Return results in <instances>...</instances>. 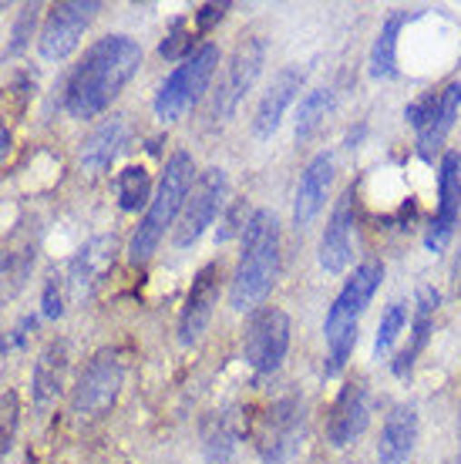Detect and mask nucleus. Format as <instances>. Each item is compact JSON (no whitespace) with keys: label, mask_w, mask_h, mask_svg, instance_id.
<instances>
[{"label":"nucleus","mask_w":461,"mask_h":464,"mask_svg":"<svg viewBox=\"0 0 461 464\" xmlns=\"http://www.w3.org/2000/svg\"><path fill=\"white\" fill-rule=\"evenodd\" d=\"M220 263H206L192 279L182 314H179V343L185 347L199 343L206 334L209 320L216 314V303H220Z\"/></svg>","instance_id":"13"},{"label":"nucleus","mask_w":461,"mask_h":464,"mask_svg":"<svg viewBox=\"0 0 461 464\" xmlns=\"http://www.w3.org/2000/svg\"><path fill=\"white\" fill-rule=\"evenodd\" d=\"M438 290L435 286H421L415 296V316H411V334H407V347L397 353L394 360V373L397 377H407V373L415 371L417 357L425 353L427 340L435 334V314H438Z\"/></svg>","instance_id":"20"},{"label":"nucleus","mask_w":461,"mask_h":464,"mask_svg":"<svg viewBox=\"0 0 461 464\" xmlns=\"http://www.w3.org/2000/svg\"><path fill=\"white\" fill-rule=\"evenodd\" d=\"M0 11H4V4H0Z\"/></svg>","instance_id":"37"},{"label":"nucleus","mask_w":461,"mask_h":464,"mask_svg":"<svg viewBox=\"0 0 461 464\" xmlns=\"http://www.w3.org/2000/svg\"><path fill=\"white\" fill-rule=\"evenodd\" d=\"M192 182H196V162H192V155L189 151H172L169 162H165V172H162L159 192L152 196L145 219L139 222V229L132 236V246H128V259L132 263H145L159 249L165 229H175V219L182 212Z\"/></svg>","instance_id":"4"},{"label":"nucleus","mask_w":461,"mask_h":464,"mask_svg":"<svg viewBox=\"0 0 461 464\" xmlns=\"http://www.w3.org/2000/svg\"><path fill=\"white\" fill-rule=\"evenodd\" d=\"M384 266L378 259H364L350 279L344 283V290L337 293L334 306L327 310V320H323V340H327V377H337V373L347 367V357L358 343V324L368 303L374 300V293L381 286Z\"/></svg>","instance_id":"3"},{"label":"nucleus","mask_w":461,"mask_h":464,"mask_svg":"<svg viewBox=\"0 0 461 464\" xmlns=\"http://www.w3.org/2000/svg\"><path fill=\"white\" fill-rule=\"evenodd\" d=\"M458 108H461V82H451L438 92L435 115L427 118V125L417 131V151H421L425 162H431L435 151L441 149V141L448 139V131L455 128V118H458Z\"/></svg>","instance_id":"24"},{"label":"nucleus","mask_w":461,"mask_h":464,"mask_svg":"<svg viewBox=\"0 0 461 464\" xmlns=\"http://www.w3.org/2000/svg\"><path fill=\"white\" fill-rule=\"evenodd\" d=\"M280 269V219L277 212L253 209L246 232H242V253L236 263V276L230 286V306L236 314L256 310L273 290Z\"/></svg>","instance_id":"2"},{"label":"nucleus","mask_w":461,"mask_h":464,"mask_svg":"<svg viewBox=\"0 0 461 464\" xmlns=\"http://www.w3.org/2000/svg\"><path fill=\"white\" fill-rule=\"evenodd\" d=\"M350 259H354V192H344L320 236V266L327 273H344Z\"/></svg>","instance_id":"17"},{"label":"nucleus","mask_w":461,"mask_h":464,"mask_svg":"<svg viewBox=\"0 0 461 464\" xmlns=\"http://www.w3.org/2000/svg\"><path fill=\"white\" fill-rule=\"evenodd\" d=\"M455 290H458V300H461V253L455 256Z\"/></svg>","instance_id":"36"},{"label":"nucleus","mask_w":461,"mask_h":464,"mask_svg":"<svg viewBox=\"0 0 461 464\" xmlns=\"http://www.w3.org/2000/svg\"><path fill=\"white\" fill-rule=\"evenodd\" d=\"M461 216V155L458 151H445L438 165V212L435 222L427 226L425 246L431 253H441L455 236Z\"/></svg>","instance_id":"12"},{"label":"nucleus","mask_w":461,"mask_h":464,"mask_svg":"<svg viewBox=\"0 0 461 464\" xmlns=\"http://www.w3.org/2000/svg\"><path fill=\"white\" fill-rule=\"evenodd\" d=\"M68 340H51L34 360V371H31V394H34V404L44 411L58 401L61 387H64V377H68Z\"/></svg>","instance_id":"21"},{"label":"nucleus","mask_w":461,"mask_h":464,"mask_svg":"<svg viewBox=\"0 0 461 464\" xmlns=\"http://www.w3.org/2000/svg\"><path fill=\"white\" fill-rule=\"evenodd\" d=\"M407 21H411L407 11H394L381 24V34L374 37V47H370V78H378V82L397 78V34Z\"/></svg>","instance_id":"25"},{"label":"nucleus","mask_w":461,"mask_h":464,"mask_svg":"<svg viewBox=\"0 0 461 464\" xmlns=\"http://www.w3.org/2000/svg\"><path fill=\"white\" fill-rule=\"evenodd\" d=\"M266 64V41L263 37H246L236 44L230 64L222 71L220 92H216V102H212V115L220 121H230L236 111H240L242 98L253 92L256 78Z\"/></svg>","instance_id":"10"},{"label":"nucleus","mask_w":461,"mask_h":464,"mask_svg":"<svg viewBox=\"0 0 461 464\" xmlns=\"http://www.w3.org/2000/svg\"><path fill=\"white\" fill-rule=\"evenodd\" d=\"M334 105H337L334 88H313L300 102V111H297V141L313 139L320 131L323 121H327V115L334 111Z\"/></svg>","instance_id":"26"},{"label":"nucleus","mask_w":461,"mask_h":464,"mask_svg":"<svg viewBox=\"0 0 461 464\" xmlns=\"http://www.w3.org/2000/svg\"><path fill=\"white\" fill-rule=\"evenodd\" d=\"M118 259V239L115 236H94L84 243L74 259H71L68 266V296L71 300H88L98 286H102V279L112 273Z\"/></svg>","instance_id":"14"},{"label":"nucleus","mask_w":461,"mask_h":464,"mask_svg":"<svg viewBox=\"0 0 461 464\" xmlns=\"http://www.w3.org/2000/svg\"><path fill=\"white\" fill-rule=\"evenodd\" d=\"M250 216H253V212L246 209V198H232L230 209H222V216H220L216 239H220V243H230L232 236L246 232V222H250Z\"/></svg>","instance_id":"30"},{"label":"nucleus","mask_w":461,"mask_h":464,"mask_svg":"<svg viewBox=\"0 0 461 464\" xmlns=\"http://www.w3.org/2000/svg\"><path fill=\"white\" fill-rule=\"evenodd\" d=\"M17 424H21V404H17V394L7 391V394L0 397V458L14 448Z\"/></svg>","instance_id":"29"},{"label":"nucleus","mask_w":461,"mask_h":464,"mask_svg":"<svg viewBox=\"0 0 461 464\" xmlns=\"http://www.w3.org/2000/svg\"><path fill=\"white\" fill-rule=\"evenodd\" d=\"M142 68V47L125 34H108L94 41L84 58L74 64L64 84V108L71 118H94L115 102Z\"/></svg>","instance_id":"1"},{"label":"nucleus","mask_w":461,"mask_h":464,"mask_svg":"<svg viewBox=\"0 0 461 464\" xmlns=\"http://www.w3.org/2000/svg\"><path fill=\"white\" fill-rule=\"evenodd\" d=\"M37 4H27V7H21V21H17V27H14V41H11V51H21L24 44H27V27L34 31V21H37Z\"/></svg>","instance_id":"34"},{"label":"nucleus","mask_w":461,"mask_h":464,"mask_svg":"<svg viewBox=\"0 0 461 464\" xmlns=\"http://www.w3.org/2000/svg\"><path fill=\"white\" fill-rule=\"evenodd\" d=\"M303 82H307V68H300V64H287V68L277 71L273 84L266 88L263 98H260V105H256V115H253L256 139H270V135L277 131L283 115H287V108L297 102Z\"/></svg>","instance_id":"15"},{"label":"nucleus","mask_w":461,"mask_h":464,"mask_svg":"<svg viewBox=\"0 0 461 464\" xmlns=\"http://www.w3.org/2000/svg\"><path fill=\"white\" fill-rule=\"evenodd\" d=\"M102 11L98 0H64V4H54L44 17V27H41V37H37V51L41 58L47 61H64L81 44L84 31L92 27L94 14Z\"/></svg>","instance_id":"11"},{"label":"nucleus","mask_w":461,"mask_h":464,"mask_svg":"<svg viewBox=\"0 0 461 464\" xmlns=\"http://www.w3.org/2000/svg\"><path fill=\"white\" fill-rule=\"evenodd\" d=\"M370 420V394L364 381H350L334 401V411L327 418V441L334 448H347L364 434Z\"/></svg>","instance_id":"16"},{"label":"nucleus","mask_w":461,"mask_h":464,"mask_svg":"<svg viewBox=\"0 0 461 464\" xmlns=\"http://www.w3.org/2000/svg\"><path fill=\"white\" fill-rule=\"evenodd\" d=\"M242 430L236 411H212L202 420V451L209 464H232L240 451Z\"/></svg>","instance_id":"23"},{"label":"nucleus","mask_w":461,"mask_h":464,"mask_svg":"<svg viewBox=\"0 0 461 464\" xmlns=\"http://www.w3.org/2000/svg\"><path fill=\"white\" fill-rule=\"evenodd\" d=\"M407 326V303L394 300L387 310H384L381 316V326H378V337H374V357L381 360L387 350L397 343V337H401V330Z\"/></svg>","instance_id":"28"},{"label":"nucleus","mask_w":461,"mask_h":464,"mask_svg":"<svg viewBox=\"0 0 461 464\" xmlns=\"http://www.w3.org/2000/svg\"><path fill=\"white\" fill-rule=\"evenodd\" d=\"M115 192H118V206L125 212H139L149 209L152 202V179L142 165H125L115 179Z\"/></svg>","instance_id":"27"},{"label":"nucleus","mask_w":461,"mask_h":464,"mask_svg":"<svg viewBox=\"0 0 461 464\" xmlns=\"http://www.w3.org/2000/svg\"><path fill=\"white\" fill-rule=\"evenodd\" d=\"M330 182H334V155H330V151H320V155H313L310 165L303 169L300 186H297V198H293V226H297V229H307V226L320 216L323 202H327V192H330Z\"/></svg>","instance_id":"18"},{"label":"nucleus","mask_w":461,"mask_h":464,"mask_svg":"<svg viewBox=\"0 0 461 464\" xmlns=\"http://www.w3.org/2000/svg\"><path fill=\"white\" fill-rule=\"evenodd\" d=\"M216 68H220V47L216 44L196 47V51L162 82L159 94H155V115L165 118V121H179L185 111H192V108L199 105V98L206 94Z\"/></svg>","instance_id":"6"},{"label":"nucleus","mask_w":461,"mask_h":464,"mask_svg":"<svg viewBox=\"0 0 461 464\" xmlns=\"http://www.w3.org/2000/svg\"><path fill=\"white\" fill-rule=\"evenodd\" d=\"M226 192H230V179L222 169H206V172L196 175V182L185 196V206L175 219L172 229V243L179 249H189L192 243H199V236L216 222V216H222V206H226Z\"/></svg>","instance_id":"8"},{"label":"nucleus","mask_w":461,"mask_h":464,"mask_svg":"<svg viewBox=\"0 0 461 464\" xmlns=\"http://www.w3.org/2000/svg\"><path fill=\"white\" fill-rule=\"evenodd\" d=\"M417 444V407L401 401L387 411L378 441V464H407Z\"/></svg>","instance_id":"19"},{"label":"nucleus","mask_w":461,"mask_h":464,"mask_svg":"<svg viewBox=\"0 0 461 464\" xmlns=\"http://www.w3.org/2000/svg\"><path fill=\"white\" fill-rule=\"evenodd\" d=\"M122 377H125V367H122V357L115 350H98L84 371H81L74 391H71V418L78 424H94L102 420L118 401V391H122Z\"/></svg>","instance_id":"7"},{"label":"nucleus","mask_w":461,"mask_h":464,"mask_svg":"<svg viewBox=\"0 0 461 464\" xmlns=\"http://www.w3.org/2000/svg\"><path fill=\"white\" fill-rule=\"evenodd\" d=\"M64 279L51 276L44 283V316H51V320H58L61 314H64Z\"/></svg>","instance_id":"33"},{"label":"nucleus","mask_w":461,"mask_h":464,"mask_svg":"<svg viewBox=\"0 0 461 464\" xmlns=\"http://www.w3.org/2000/svg\"><path fill=\"white\" fill-rule=\"evenodd\" d=\"M128 135V121L125 115H112L108 121L94 128L92 135L81 145V172L88 175H102L108 165L115 162V155L122 151Z\"/></svg>","instance_id":"22"},{"label":"nucleus","mask_w":461,"mask_h":464,"mask_svg":"<svg viewBox=\"0 0 461 464\" xmlns=\"http://www.w3.org/2000/svg\"><path fill=\"white\" fill-rule=\"evenodd\" d=\"M435 105H438V92H427V94L415 98L411 105L404 108V118L411 121V128H415V131H421V128L427 125V118L435 115Z\"/></svg>","instance_id":"32"},{"label":"nucleus","mask_w":461,"mask_h":464,"mask_svg":"<svg viewBox=\"0 0 461 464\" xmlns=\"http://www.w3.org/2000/svg\"><path fill=\"white\" fill-rule=\"evenodd\" d=\"M159 54L165 61H179V58H189L192 54V34H185V27H182V21H175V27H172V34L162 41V47H159Z\"/></svg>","instance_id":"31"},{"label":"nucleus","mask_w":461,"mask_h":464,"mask_svg":"<svg viewBox=\"0 0 461 464\" xmlns=\"http://www.w3.org/2000/svg\"><path fill=\"white\" fill-rule=\"evenodd\" d=\"M289 316L280 306H260L250 314L242 330V360L256 373H273L287 360Z\"/></svg>","instance_id":"9"},{"label":"nucleus","mask_w":461,"mask_h":464,"mask_svg":"<svg viewBox=\"0 0 461 464\" xmlns=\"http://www.w3.org/2000/svg\"><path fill=\"white\" fill-rule=\"evenodd\" d=\"M226 11H230V4H206V7H199V11H196L199 31H209V27H216V24L226 17Z\"/></svg>","instance_id":"35"},{"label":"nucleus","mask_w":461,"mask_h":464,"mask_svg":"<svg viewBox=\"0 0 461 464\" xmlns=\"http://www.w3.org/2000/svg\"><path fill=\"white\" fill-rule=\"evenodd\" d=\"M307 441V404L300 394H283L266 407L253 428V448L263 464H289Z\"/></svg>","instance_id":"5"}]
</instances>
